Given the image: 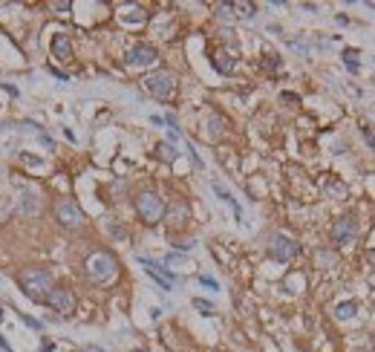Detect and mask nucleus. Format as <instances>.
I'll use <instances>...</instances> for the list:
<instances>
[{
	"instance_id": "nucleus-10",
	"label": "nucleus",
	"mask_w": 375,
	"mask_h": 352,
	"mask_svg": "<svg viewBox=\"0 0 375 352\" xmlns=\"http://www.w3.org/2000/svg\"><path fill=\"white\" fill-rule=\"evenodd\" d=\"M352 237H355V220L346 214V217H341L338 223L332 225V240L335 243H349Z\"/></svg>"
},
{
	"instance_id": "nucleus-31",
	"label": "nucleus",
	"mask_w": 375,
	"mask_h": 352,
	"mask_svg": "<svg viewBox=\"0 0 375 352\" xmlns=\"http://www.w3.org/2000/svg\"><path fill=\"white\" fill-rule=\"evenodd\" d=\"M0 352H12V347L6 344V338H3V335H0Z\"/></svg>"
},
{
	"instance_id": "nucleus-5",
	"label": "nucleus",
	"mask_w": 375,
	"mask_h": 352,
	"mask_svg": "<svg viewBox=\"0 0 375 352\" xmlns=\"http://www.w3.org/2000/svg\"><path fill=\"white\" fill-rule=\"evenodd\" d=\"M55 217H58V223L63 228H78V225L84 223V214H81V208H78L75 199H61L55 205Z\"/></svg>"
},
{
	"instance_id": "nucleus-18",
	"label": "nucleus",
	"mask_w": 375,
	"mask_h": 352,
	"mask_svg": "<svg viewBox=\"0 0 375 352\" xmlns=\"http://www.w3.org/2000/svg\"><path fill=\"white\" fill-rule=\"evenodd\" d=\"M234 12H240V18H254V6L251 3H231Z\"/></svg>"
},
{
	"instance_id": "nucleus-1",
	"label": "nucleus",
	"mask_w": 375,
	"mask_h": 352,
	"mask_svg": "<svg viewBox=\"0 0 375 352\" xmlns=\"http://www.w3.org/2000/svg\"><path fill=\"white\" fill-rule=\"evenodd\" d=\"M18 286H21V291L29 297V300H35V303H43L46 300V294L52 291V274L46 271V269H23L21 274H18Z\"/></svg>"
},
{
	"instance_id": "nucleus-24",
	"label": "nucleus",
	"mask_w": 375,
	"mask_h": 352,
	"mask_svg": "<svg viewBox=\"0 0 375 352\" xmlns=\"http://www.w3.org/2000/svg\"><path fill=\"white\" fill-rule=\"evenodd\" d=\"M21 320L29 326V329H43V320H38V318H29V315H21Z\"/></svg>"
},
{
	"instance_id": "nucleus-4",
	"label": "nucleus",
	"mask_w": 375,
	"mask_h": 352,
	"mask_svg": "<svg viewBox=\"0 0 375 352\" xmlns=\"http://www.w3.org/2000/svg\"><path fill=\"white\" fill-rule=\"evenodd\" d=\"M142 84H145V90H147L153 98H159V101H167V98L176 93V75H173V72H167V69L150 72Z\"/></svg>"
},
{
	"instance_id": "nucleus-7",
	"label": "nucleus",
	"mask_w": 375,
	"mask_h": 352,
	"mask_svg": "<svg viewBox=\"0 0 375 352\" xmlns=\"http://www.w3.org/2000/svg\"><path fill=\"white\" fill-rule=\"evenodd\" d=\"M139 263L147 269V274H150V277H153L165 291H170V289H173V280H176V277H173V271H170V269H165L162 263L150 260V257H139Z\"/></svg>"
},
{
	"instance_id": "nucleus-35",
	"label": "nucleus",
	"mask_w": 375,
	"mask_h": 352,
	"mask_svg": "<svg viewBox=\"0 0 375 352\" xmlns=\"http://www.w3.org/2000/svg\"><path fill=\"white\" fill-rule=\"evenodd\" d=\"M355 352H364V350H355Z\"/></svg>"
},
{
	"instance_id": "nucleus-25",
	"label": "nucleus",
	"mask_w": 375,
	"mask_h": 352,
	"mask_svg": "<svg viewBox=\"0 0 375 352\" xmlns=\"http://www.w3.org/2000/svg\"><path fill=\"white\" fill-rule=\"evenodd\" d=\"M110 234H113V237H119V240H125V237H127V231L122 228V225H116V223H110Z\"/></svg>"
},
{
	"instance_id": "nucleus-19",
	"label": "nucleus",
	"mask_w": 375,
	"mask_h": 352,
	"mask_svg": "<svg viewBox=\"0 0 375 352\" xmlns=\"http://www.w3.org/2000/svg\"><path fill=\"white\" fill-rule=\"evenodd\" d=\"M145 18H147V15H145L142 9H130V15H125V21H127V23H142Z\"/></svg>"
},
{
	"instance_id": "nucleus-32",
	"label": "nucleus",
	"mask_w": 375,
	"mask_h": 352,
	"mask_svg": "<svg viewBox=\"0 0 375 352\" xmlns=\"http://www.w3.org/2000/svg\"><path fill=\"white\" fill-rule=\"evenodd\" d=\"M367 260H370V263L375 266V248H367Z\"/></svg>"
},
{
	"instance_id": "nucleus-23",
	"label": "nucleus",
	"mask_w": 375,
	"mask_h": 352,
	"mask_svg": "<svg viewBox=\"0 0 375 352\" xmlns=\"http://www.w3.org/2000/svg\"><path fill=\"white\" fill-rule=\"evenodd\" d=\"M326 188H329V193H338V196H346V188L341 185V182H335V179H329V185H326Z\"/></svg>"
},
{
	"instance_id": "nucleus-36",
	"label": "nucleus",
	"mask_w": 375,
	"mask_h": 352,
	"mask_svg": "<svg viewBox=\"0 0 375 352\" xmlns=\"http://www.w3.org/2000/svg\"><path fill=\"white\" fill-rule=\"evenodd\" d=\"M84 352H87V350H84Z\"/></svg>"
},
{
	"instance_id": "nucleus-27",
	"label": "nucleus",
	"mask_w": 375,
	"mask_h": 352,
	"mask_svg": "<svg viewBox=\"0 0 375 352\" xmlns=\"http://www.w3.org/2000/svg\"><path fill=\"white\" fill-rule=\"evenodd\" d=\"M49 72H52V75H58V81H69V75H66V72H61L58 66H49Z\"/></svg>"
},
{
	"instance_id": "nucleus-14",
	"label": "nucleus",
	"mask_w": 375,
	"mask_h": 352,
	"mask_svg": "<svg viewBox=\"0 0 375 352\" xmlns=\"http://www.w3.org/2000/svg\"><path fill=\"white\" fill-rule=\"evenodd\" d=\"M214 193H217L219 199H222V202H228V205H231V208H234V214H237V217H240V205H237V199H234V196H231V193L225 191V188H222V185H219V182H214Z\"/></svg>"
},
{
	"instance_id": "nucleus-16",
	"label": "nucleus",
	"mask_w": 375,
	"mask_h": 352,
	"mask_svg": "<svg viewBox=\"0 0 375 352\" xmlns=\"http://www.w3.org/2000/svg\"><path fill=\"white\" fill-rule=\"evenodd\" d=\"M222 127H225V122H222L219 116H211V119H208V130H211V139H217L219 133H222Z\"/></svg>"
},
{
	"instance_id": "nucleus-15",
	"label": "nucleus",
	"mask_w": 375,
	"mask_h": 352,
	"mask_svg": "<svg viewBox=\"0 0 375 352\" xmlns=\"http://www.w3.org/2000/svg\"><path fill=\"white\" fill-rule=\"evenodd\" d=\"M23 214H26V217H32V214H38V196H35V193H23Z\"/></svg>"
},
{
	"instance_id": "nucleus-21",
	"label": "nucleus",
	"mask_w": 375,
	"mask_h": 352,
	"mask_svg": "<svg viewBox=\"0 0 375 352\" xmlns=\"http://www.w3.org/2000/svg\"><path fill=\"white\" fill-rule=\"evenodd\" d=\"M219 18H222V21H234V18H237L234 9H231V3H222V6H219Z\"/></svg>"
},
{
	"instance_id": "nucleus-17",
	"label": "nucleus",
	"mask_w": 375,
	"mask_h": 352,
	"mask_svg": "<svg viewBox=\"0 0 375 352\" xmlns=\"http://www.w3.org/2000/svg\"><path fill=\"white\" fill-rule=\"evenodd\" d=\"M355 312H358V306H355V303H341V306L335 309V315H338V318H344V320L352 318Z\"/></svg>"
},
{
	"instance_id": "nucleus-33",
	"label": "nucleus",
	"mask_w": 375,
	"mask_h": 352,
	"mask_svg": "<svg viewBox=\"0 0 375 352\" xmlns=\"http://www.w3.org/2000/svg\"><path fill=\"white\" fill-rule=\"evenodd\" d=\"M87 352H104V350H98V347H87Z\"/></svg>"
},
{
	"instance_id": "nucleus-34",
	"label": "nucleus",
	"mask_w": 375,
	"mask_h": 352,
	"mask_svg": "<svg viewBox=\"0 0 375 352\" xmlns=\"http://www.w3.org/2000/svg\"><path fill=\"white\" fill-rule=\"evenodd\" d=\"M0 320H3V306H0Z\"/></svg>"
},
{
	"instance_id": "nucleus-12",
	"label": "nucleus",
	"mask_w": 375,
	"mask_h": 352,
	"mask_svg": "<svg viewBox=\"0 0 375 352\" xmlns=\"http://www.w3.org/2000/svg\"><path fill=\"white\" fill-rule=\"evenodd\" d=\"M52 55L55 58H61V61H69L72 58V46H69V38L63 32H58L52 38Z\"/></svg>"
},
{
	"instance_id": "nucleus-11",
	"label": "nucleus",
	"mask_w": 375,
	"mask_h": 352,
	"mask_svg": "<svg viewBox=\"0 0 375 352\" xmlns=\"http://www.w3.org/2000/svg\"><path fill=\"white\" fill-rule=\"evenodd\" d=\"M165 217H167V223H170V225L188 223V217H190V208H188V202L176 199V202H173L170 208H165Z\"/></svg>"
},
{
	"instance_id": "nucleus-3",
	"label": "nucleus",
	"mask_w": 375,
	"mask_h": 352,
	"mask_svg": "<svg viewBox=\"0 0 375 352\" xmlns=\"http://www.w3.org/2000/svg\"><path fill=\"white\" fill-rule=\"evenodd\" d=\"M133 205H136V214H139L147 225H156L159 220L165 217V199H162L156 191H142L133 199Z\"/></svg>"
},
{
	"instance_id": "nucleus-8",
	"label": "nucleus",
	"mask_w": 375,
	"mask_h": 352,
	"mask_svg": "<svg viewBox=\"0 0 375 352\" xmlns=\"http://www.w3.org/2000/svg\"><path fill=\"white\" fill-rule=\"evenodd\" d=\"M269 251H271V257H274L277 263H289V260H294V257H297L300 248H297V243H294V240H289V237L277 234V237L271 240V248H269Z\"/></svg>"
},
{
	"instance_id": "nucleus-29",
	"label": "nucleus",
	"mask_w": 375,
	"mask_h": 352,
	"mask_svg": "<svg viewBox=\"0 0 375 352\" xmlns=\"http://www.w3.org/2000/svg\"><path fill=\"white\" fill-rule=\"evenodd\" d=\"M52 9H61V12H69V0H58V3H52Z\"/></svg>"
},
{
	"instance_id": "nucleus-20",
	"label": "nucleus",
	"mask_w": 375,
	"mask_h": 352,
	"mask_svg": "<svg viewBox=\"0 0 375 352\" xmlns=\"http://www.w3.org/2000/svg\"><path fill=\"white\" fill-rule=\"evenodd\" d=\"M355 49H346L344 52V58H346V66H349V72H358V61H355Z\"/></svg>"
},
{
	"instance_id": "nucleus-28",
	"label": "nucleus",
	"mask_w": 375,
	"mask_h": 352,
	"mask_svg": "<svg viewBox=\"0 0 375 352\" xmlns=\"http://www.w3.org/2000/svg\"><path fill=\"white\" fill-rule=\"evenodd\" d=\"M199 283H202V286H208V289H217V280H214V277H205V274L199 277Z\"/></svg>"
},
{
	"instance_id": "nucleus-30",
	"label": "nucleus",
	"mask_w": 375,
	"mask_h": 352,
	"mask_svg": "<svg viewBox=\"0 0 375 352\" xmlns=\"http://www.w3.org/2000/svg\"><path fill=\"white\" fill-rule=\"evenodd\" d=\"M23 162H29V165H41V156H29V153H23Z\"/></svg>"
},
{
	"instance_id": "nucleus-22",
	"label": "nucleus",
	"mask_w": 375,
	"mask_h": 352,
	"mask_svg": "<svg viewBox=\"0 0 375 352\" xmlns=\"http://www.w3.org/2000/svg\"><path fill=\"white\" fill-rule=\"evenodd\" d=\"M193 306H196L199 312H208V315L214 312V303H208V300H202V297H196V300H193Z\"/></svg>"
},
{
	"instance_id": "nucleus-6",
	"label": "nucleus",
	"mask_w": 375,
	"mask_h": 352,
	"mask_svg": "<svg viewBox=\"0 0 375 352\" xmlns=\"http://www.w3.org/2000/svg\"><path fill=\"white\" fill-rule=\"evenodd\" d=\"M49 309H55V312H61V315H72L75 312V294L69 291V289H52L49 294H46V300H43Z\"/></svg>"
},
{
	"instance_id": "nucleus-2",
	"label": "nucleus",
	"mask_w": 375,
	"mask_h": 352,
	"mask_svg": "<svg viewBox=\"0 0 375 352\" xmlns=\"http://www.w3.org/2000/svg\"><path fill=\"white\" fill-rule=\"evenodd\" d=\"M84 274H87L93 283H110V280L119 274V260L110 254V251L98 248V251H93V254L87 257V263H84Z\"/></svg>"
},
{
	"instance_id": "nucleus-26",
	"label": "nucleus",
	"mask_w": 375,
	"mask_h": 352,
	"mask_svg": "<svg viewBox=\"0 0 375 352\" xmlns=\"http://www.w3.org/2000/svg\"><path fill=\"white\" fill-rule=\"evenodd\" d=\"M188 153H190V159H193V165H196V167H202V159H199V153L193 150V145H188Z\"/></svg>"
},
{
	"instance_id": "nucleus-13",
	"label": "nucleus",
	"mask_w": 375,
	"mask_h": 352,
	"mask_svg": "<svg viewBox=\"0 0 375 352\" xmlns=\"http://www.w3.org/2000/svg\"><path fill=\"white\" fill-rule=\"evenodd\" d=\"M156 153H159V159H162V162H176V156H179V153H176V147H173L170 142H159Z\"/></svg>"
},
{
	"instance_id": "nucleus-9",
	"label": "nucleus",
	"mask_w": 375,
	"mask_h": 352,
	"mask_svg": "<svg viewBox=\"0 0 375 352\" xmlns=\"http://www.w3.org/2000/svg\"><path fill=\"white\" fill-rule=\"evenodd\" d=\"M156 58L159 55L150 43H136V46L127 52V64L130 66H147V64H153Z\"/></svg>"
}]
</instances>
